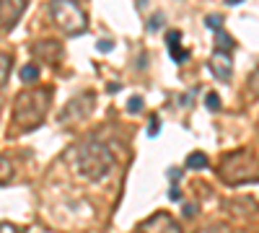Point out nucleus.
Listing matches in <instances>:
<instances>
[{
  "label": "nucleus",
  "mask_w": 259,
  "mask_h": 233,
  "mask_svg": "<svg viewBox=\"0 0 259 233\" xmlns=\"http://www.w3.org/2000/svg\"><path fill=\"white\" fill-rule=\"evenodd\" d=\"M52 104V88H31L21 91L13 101V124L18 130H36V127L47 119Z\"/></svg>",
  "instance_id": "obj_1"
},
{
  "label": "nucleus",
  "mask_w": 259,
  "mask_h": 233,
  "mask_svg": "<svg viewBox=\"0 0 259 233\" xmlns=\"http://www.w3.org/2000/svg\"><path fill=\"white\" fill-rule=\"evenodd\" d=\"M75 166L83 179H91V181H99L104 179L106 174L112 171L114 166V153L109 151V145L96 140V137H89L78 145L75 151Z\"/></svg>",
  "instance_id": "obj_2"
},
{
  "label": "nucleus",
  "mask_w": 259,
  "mask_h": 233,
  "mask_svg": "<svg viewBox=\"0 0 259 233\" xmlns=\"http://www.w3.org/2000/svg\"><path fill=\"white\" fill-rule=\"evenodd\" d=\"M218 176L228 187H239L249 181H259V158L249 151V148H239L223 156L218 163Z\"/></svg>",
  "instance_id": "obj_3"
},
{
  "label": "nucleus",
  "mask_w": 259,
  "mask_h": 233,
  "mask_svg": "<svg viewBox=\"0 0 259 233\" xmlns=\"http://www.w3.org/2000/svg\"><path fill=\"white\" fill-rule=\"evenodd\" d=\"M50 21L68 36H80L89 29V18H85L83 8L73 0H52L50 3Z\"/></svg>",
  "instance_id": "obj_4"
},
{
  "label": "nucleus",
  "mask_w": 259,
  "mask_h": 233,
  "mask_svg": "<svg viewBox=\"0 0 259 233\" xmlns=\"http://www.w3.org/2000/svg\"><path fill=\"white\" fill-rule=\"evenodd\" d=\"M94 107H96V94L83 91V94L73 96L68 104H65V109L60 112V124H70V122L89 119L91 112H94Z\"/></svg>",
  "instance_id": "obj_5"
},
{
  "label": "nucleus",
  "mask_w": 259,
  "mask_h": 233,
  "mask_svg": "<svg viewBox=\"0 0 259 233\" xmlns=\"http://www.w3.org/2000/svg\"><path fill=\"white\" fill-rule=\"evenodd\" d=\"M31 55H34L36 62H45V65H50V68H57L65 60V47L57 39H39V41L31 44Z\"/></svg>",
  "instance_id": "obj_6"
},
{
  "label": "nucleus",
  "mask_w": 259,
  "mask_h": 233,
  "mask_svg": "<svg viewBox=\"0 0 259 233\" xmlns=\"http://www.w3.org/2000/svg\"><path fill=\"white\" fill-rule=\"evenodd\" d=\"M29 0H0V31H11L26 13Z\"/></svg>",
  "instance_id": "obj_7"
},
{
  "label": "nucleus",
  "mask_w": 259,
  "mask_h": 233,
  "mask_svg": "<svg viewBox=\"0 0 259 233\" xmlns=\"http://www.w3.org/2000/svg\"><path fill=\"white\" fill-rule=\"evenodd\" d=\"M138 233H182V228L168 213H156L138 225Z\"/></svg>",
  "instance_id": "obj_8"
},
{
  "label": "nucleus",
  "mask_w": 259,
  "mask_h": 233,
  "mask_svg": "<svg viewBox=\"0 0 259 233\" xmlns=\"http://www.w3.org/2000/svg\"><path fill=\"white\" fill-rule=\"evenodd\" d=\"M207 65H210L212 75L218 78L221 83H231V75H233V60H231V52L215 47V52H212V57H210Z\"/></svg>",
  "instance_id": "obj_9"
},
{
  "label": "nucleus",
  "mask_w": 259,
  "mask_h": 233,
  "mask_svg": "<svg viewBox=\"0 0 259 233\" xmlns=\"http://www.w3.org/2000/svg\"><path fill=\"white\" fill-rule=\"evenodd\" d=\"M223 210L231 218H251L259 213V205L254 202V197H231L223 202Z\"/></svg>",
  "instance_id": "obj_10"
},
{
  "label": "nucleus",
  "mask_w": 259,
  "mask_h": 233,
  "mask_svg": "<svg viewBox=\"0 0 259 233\" xmlns=\"http://www.w3.org/2000/svg\"><path fill=\"white\" fill-rule=\"evenodd\" d=\"M21 83H24V86H31V83H36L39 80V65L36 62H26L24 68H21Z\"/></svg>",
  "instance_id": "obj_11"
},
{
  "label": "nucleus",
  "mask_w": 259,
  "mask_h": 233,
  "mask_svg": "<svg viewBox=\"0 0 259 233\" xmlns=\"http://www.w3.org/2000/svg\"><path fill=\"white\" fill-rule=\"evenodd\" d=\"M11 68H13V55H8V52H0V88H3L6 83H8Z\"/></svg>",
  "instance_id": "obj_12"
},
{
  "label": "nucleus",
  "mask_w": 259,
  "mask_h": 233,
  "mask_svg": "<svg viewBox=\"0 0 259 233\" xmlns=\"http://www.w3.org/2000/svg\"><path fill=\"white\" fill-rule=\"evenodd\" d=\"M187 168H192V171H202V168H207V156L205 153H189Z\"/></svg>",
  "instance_id": "obj_13"
},
{
  "label": "nucleus",
  "mask_w": 259,
  "mask_h": 233,
  "mask_svg": "<svg viewBox=\"0 0 259 233\" xmlns=\"http://www.w3.org/2000/svg\"><path fill=\"white\" fill-rule=\"evenodd\" d=\"M215 47H218V50H226V52H231L233 47H236V41L223 31V29H218V31H215Z\"/></svg>",
  "instance_id": "obj_14"
},
{
  "label": "nucleus",
  "mask_w": 259,
  "mask_h": 233,
  "mask_svg": "<svg viewBox=\"0 0 259 233\" xmlns=\"http://www.w3.org/2000/svg\"><path fill=\"white\" fill-rule=\"evenodd\" d=\"M11 179H13V163L6 156H0V184H8Z\"/></svg>",
  "instance_id": "obj_15"
},
{
  "label": "nucleus",
  "mask_w": 259,
  "mask_h": 233,
  "mask_svg": "<svg viewBox=\"0 0 259 233\" xmlns=\"http://www.w3.org/2000/svg\"><path fill=\"white\" fill-rule=\"evenodd\" d=\"M246 88H249V94H251V96H256V99H259V68H254V70H251V75H249V80H246Z\"/></svg>",
  "instance_id": "obj_16"
},
{
  "label": "nucleus",
  "mask_w": 259,
  "mask_h": 233,
  "mask_svg": "<svg viewBox=\"0 0 259 233\" xmlns=\"http://www.w3.org/2000/svg\"><path fill=\"white\" fill-rule=\"evenodd\" d=\"M187 57H189V52L179 44V47H171V60L177 62V65H182V62H187Z\"/></svg>",
  "instance_id": "obj_17"
},
{
  "label": "nucleus",
  "mask_w": 259,
  "mask_h": 233,
  "mask_svg": "<svg viewBox=\"0 0 259 233\" xmlns=\"http://www.w3.org/2000/svg\"><path fill=\"white\" fill-rule=\"evenodd\" d=\"M197 233H231V230H228V225H223V223H212V225H205V228L197 230Z\"/></svg>",
  "instance_id": "obj_18"
},
{
  "label": "nucleus",
  "mask_w": 259,
  "mask_h": 233,
  "mask_svg": "<svg viewBox=\"0 0 259 233\" xmlns=\"http://www.w3.org/2000/svg\"><path fill=\"white\" fill-rule=\"evenodd\" d=\"M166 44H168V50L171 47H179L182 44V31H168L166 34Z\"/></svg>",
  "instance_id": "obj_19"
},
{
  "label": "nucleus",
  "mask_w": 259,
  "mask_h": 233,
  "mask_svg": "<svg viewBox=\"0 0 259 233\" xmlns=\"http://www.w3.org/2000/svg\"><path fill=\"white\" fill-rule=\"evenodd\" d=\"M205 104H207V109H210V112H218V109H221V99H218V94H207Z\"/></svg>",
  "instance_id": "obj_20"
},
{
  "label": "nucleus",
  "mask_w": 259,
  "mask_h": 233,
  "mask_svg": "<svg viewBox=\"0 0 259 233\" xmlns=\"http://www.w3.org/2000/svg\"><path fill=\"white\" fill-rule=\"evenodd\" d=\"M143 107H145V101H143L140 96H135V99H130V101H127V112H133V114L140 112Z\"/></svg>",
  "instance_id": "obj_21"
},
{
  "label": "nucleus",
  "mask_w": 259,
  "mask_h": 233,
  "mask_svg": "<svg viewBox=\"0 0 259 233\" xmlns=\"http://www.w3.org/2000/svg\"><path fill=\"white\" fill-rule=\"evenodd\" d=\"M0 233H24V228L13 225L11 220H0Z\"/></svg>",
  "instance_id": "obj_22"
},
{
  "label": "nucleus",
  "mask_w": 259,
  "mask_h": 233,
  "mask_svg": "<svg viewBox=\"0 0 259 233\" xmlns=\"http://www.w3.org/2000/svg\"><path fill=\"white\" fill-rule=\"evenodd\" d=\"M158 132H161V119L153 117V119H150V124H148V135H150V137H156Z\"/></svg>",
  "instance_id": "obj_23"
},
{
  "label": "nucleus",
  "mask_w": 259,
  "mask_h": 233,
  "mask_svg": "<svg viewBox=\"0 0 259 233\" xmlns=\"http://www.w3.org/2000/svg\"><path fill=\"white\" fill-rule=\"evenodd\" d=\"M205 21H207V26H212V29H221L223 26V16H207Z\"/></svg>",
  "instance_id": "obj_24"
},
{
  "label": "nucleus",
  "mask_w": 259,
  "mask_h": 233,
  "mask_svg": "<svg viewBox=\"0 0 259 233\" xmlns=\"http://www.w3.org/2000/svg\"><path fill=\"white\" fill-rule=\"evenodd\" d=\"M161 26H163V16H153V18L148 21V29H150V31H156V29H161Z\"/></svg>",
  "instance_id": "obj_25"
},
{
  "label": "nucleus",
  "mask_w": 259,
  "mask_h": 233,
  "mask_svg": "<svg viewBox=\"0 0 259 233\" xmlns=\"http://www.w3.org/2000/svg\"><path fill=\"white\" fill-rule=\"evenodd\" d=\"M112 47H114V41H109V39H101V41H99V50H101V52H109Z\"/></svg>",
  "instance_id": "obj_26"
},
{
  "label": "nucleus",
  "mask_w": 259,
  "mask_h": 233,
  "mask_svg": "<svg viewBox=\"0 0 259 233\" xmlns=\"http://www.w3.org/2000/svg\"><path fill=\"white\" fill-rule=\"evenodd\" d=\"M171 200H174V202H179V200H182V192H179V187H171Z\"/></svg>",
  "instance_id": "obj_27"
},
{
  "label": "nucleus",
  "mask_w": 259,
  "mask_h": 233,
  "mask_svg": "<svg viewBox=\"0 0 259 233\" xmlns=\"http://www.w3.org/2000/svg\"><path fill=\"white\" fill-rule=\"evenodd\" d=\"M197 213V205H184V215L189 218V215H194Z\"/></svg>",
  "instance_id": "obj_28"
},
{
  "label": "nucleus",
  "mask_w": 259,
  "mask_h": 233,
  "mask_svg": "<svg viewBox=\"0 0 259 233\" xmlns=\"http://www.w3.org/2000/svg\"><path fill=\"white\" fill-rule=\"evenodd\" d=\"M228 6H236V3H244V0H226Z\"/></svg>",
  "instance_id": "obj_29"
},
{
  "label": "nucleus",
  "mask_w": 259,
  "mask_h": 233,
  "mask_svg": "<svg viewBox=\"0 0 259 233\" xmlns=\"http://www.w3.org/2000/svg\"><path fill=\"white\" fill-rule=\"evenodd\" d=\"M138 3H140V6H145V3H148V0H138Z\"/></svg>",
  "instance_id": "obj_30"
}]
</instances>
